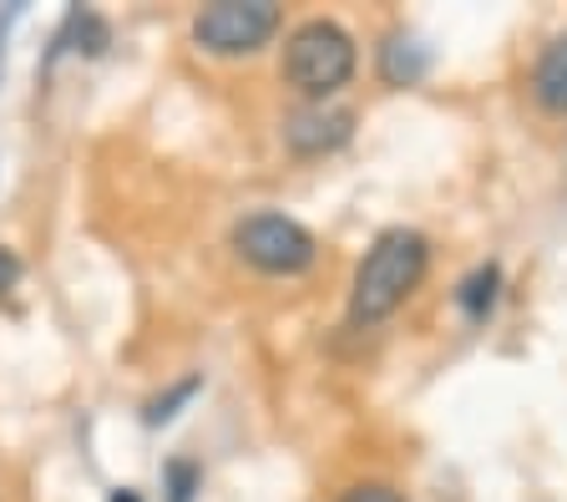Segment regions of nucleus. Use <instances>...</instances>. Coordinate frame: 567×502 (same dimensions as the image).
<instances>
[{"label": "nucleus", "mask_w": 567, "mask_h": 502, "mask_svg": "<svg viewBox=\"0 0 567 502\" xmlns=\"http://www.w3.org/2000/svg\"><path fill=\"white\" fill-rule=\"evenodd\" d=\"M425 259H431V244L415 228H385L370 254L354 269V289H350V320L354 325H375L385 320L425 275Z\"/></svg>", "instance_id": "obj_1"}, {"label": "nucleus", "mask_w": 567, "mask_h": 502, "mask_svg": "<svg viewBox=\"0 0 567 502\" xmlns=\"http://www.w3.org/2000/svg\"><path fill=\"white\" fill-rule=\"evenodd\" d=\"M284 76L305 96H334L354 76V41L334 21H305L284 47Z\"/></svg>", "instance_id": "obj_2"}, {"label": "nucleus", "mask_w": 567, "mask_h": 502, "mask_svg": "<svg viewBox=\"0 0 567 502\" xmlns=\"http://www.w3.org/2000/svg\"><path fill=\"white\" fill-rule=\"evenodd\" d=\"M234 249L264 275H305L315 264V234L289 214H248L234 228Z\"/></svg>", "instance_id": "obj_3"}, {"label": "nucleus", "mask_w": 567, "mask_h": 502, "mask_svg": "<svg viewBox=\"0 0 567 502\" xmlns=\"http://www.w3.org/2000/svg\"><path fill=\"white\" fill-rule=\"evenodd\" d=\"M274 31H279V6L274 0H218V6H203L198 21H193V41L213 57L259 51Z\"/></svg>", "instance_id": "obj_4"}, {"label": "nucleus", "mask_w": 567, "mask_h": 502, "mask_svg": "<svg viewBox=\"0 0 567 502\" xmlns=\"http://www.w3.org/2000/svg\"><path fill=\"white\" fill-rule=\"evenodd\" d=\"M350 132H354L350 107H305L284 122V143L305 157H319V153H334V147L350 143Z\"/></svg>", "instance_id": "obj_5"}, {"label": "nucleus", "mask_w": 567, "mask_h": 502, "mask_svg": "<svg viewBox=\"0 0 567 502\" xmlns=\"http://www.w3.org/2000/svg\"><path fill=\"white\" fill-rule=\"evenodd\" d=\"M425 72H431V47L421 37H411V31L385 37V47H380V76L390 86H415V82H425Z\"/></svg>", "instance_id": "obj_6"}, {"label": "nucleus", "mask_w": 567, "mask_h": 502, "mask_svg": "<svg viewBox=\"0 0 567 502\" xmlns=\"http://www.w3.org/2000/svg\"><path fill=\"white\" fill-rule=\"evenodd\" d=\"M532 92H537V102L547 112H563L567 117V31L543 51L537 72H532Z\"/></svg>", "instance_id": "obj_7"}, {"label": "nucleus", "mask_w": 567, "mask_h": 502, "mask_svg": "<svg viewBox=\"0 0 567 502\" xmlns=\"http://www.w3.org/2000/svg\"><path fill=\"white\" fill-rule=\"evenodd\" d=\"M86 51V57H102L106 47H112V31H106V21L96 11H82V6H76V11H66V25H61L56 31V51ZM56 51H51V57H56Z\"/></svg>", "instance_id": "obj_8"}, {"label": "nucleus", "mask_w": 567, "mask_h": 502, "mask_svg": "<svg viewBox=\"0 0 567 502\" xmlns=\"http://www.w3.org/2000/svg\"><path fill=\"white\" fill-rule=\"evenodd\" d=\"M496 295H502V269H496V264H482V269H472V275L461 279L456 305L466 310V320H486V315L496 310Z\"/></svg>", "instance_id": "obj_9"}, {"label": "nucleus", "mask_w": 567, "mask_h": 502, "mask_svg": "<svg viewBox=\"0 0 567 502\" xmlns=\"http://www.w3.org/2000/svg\"><path fill=\"white\" fill-rule=\"evenodd\" d=\"M198 386H203L198 376H188V381H183V386H173V391H167V396H157L153 407H147V427H163V421H173V417H177V407L198 396Z\"/></svg>", "instance_id": "obj_10"}, {"label": "nucleus", "mask_w": 567, "mask_h": 502, "mask_svg": "<svg viewBox=\"0 0 567 502\" xmlns=\"http://www.w3.org/2000/svg\"><path fill=\"white\" fill-rule=\"evenodd\" d=\"M193 492H198V467L167 462V502H193Z\"/></svg>", "instance_id": "obj_11"}, {"label": "nucleus", "mask_w": 567, "mask_h": 502, "mask_svg": "<svg viewBox=\"0 0 567 502\" xmlns=\"http://www.w3.org/2000/svg\"><path fill=\"white\" fill-rule=\"evenodd\" d=\"M340 502H405L395 488H385V482H360V488H350Z\"/></svg>", "instance_id": "obj_12"}, {"label": "nucleus", "mask_w": 567, "mask_h": 502, "mask_svg": "<svg viewBox=\"0 0 567 502\" xmlns=\"http://www.w3.org/2000/svg\"><path fill=\"white\" fill-rule=\"evenodd\" d=\"M16 279H21V259H16L11 249H0V295H6Z\"/></svg>", "instance_id": "obj_13"}, {"label": "nucleus", "mask_w": 567, "mask_h": 502, "mask_svg": "<svg viewBox=\"0 0 567 502\" xmlns=\"http://www.w3.org/2000/svg\"><path fill=\"white\" fill-rule=\"evenodd\" d=\"M106 502H142V498H137V492H127V488H117V492H112V498H106Z\"/></svg>", "instance_id": "obj_14"}]
</instances>
